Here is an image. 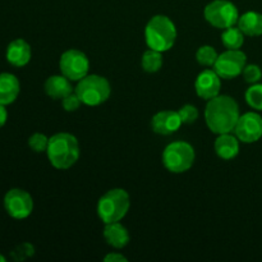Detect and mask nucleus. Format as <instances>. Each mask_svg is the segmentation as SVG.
<instances>
[{
  "label": "nucleus",
  "mask_w": 262,
  "mask_h": 262,
  "mask_svg": "<svg viewBox=\"0 0 262 262\" xmlns=\"http://www.w3.org/2000/svg\"><path fill=\"white\" fill-rule=\"evenodd\" d=\"M245 33L241 31V28L232 26L229 28L223 30L222 33V42L227 49H232V50H238L245 43Z\"/></svg>",
  "instance_id": "nucleus-20"
},
{
  "label": "nucleus",
  "mask_w": 262,
  "mask_h": 262,
  "mask_svg": "<svg viewBox=\"0 0 262 262\" xmlns=\"http://www.w3.org/2000/svg\"><path fill=\"white\" fill-rule=\"evenodd\" d=\"M145 40L148 49L165 53V51L170 50L176 43V25L166 15H154L145 27Z\"/></svg>",
  "instance_id": "nucleus-3"
},
{
  "label": "nucleus",
  "mask_w": 262,
  "mask_h": 262,
  "mask_svg": "<svg viewBox=\"0 0 262 262\" xmlns=\"http://www.w3.org/2000/svg\"><path fill=\"white\" fill-rule=\"evenodd\" d=\"M130 206L129 194L123 188L109 189L97 202V215L104 224L120 222Z\"/></svg>",
  "instance_id": "nucleus-4"
},
{
  "label": "nucleus",
  "mask_w": 262,
  "mask_h": 262,
  "mask_svg": "<svg viewBox=\"0 0 262 262\" xmlns=\"http://www.w3.org/2000/svg\"><path fill=\"white\" fill-rule=\"evenodd\" d=\"M31 46L23 38L13 40L7 48V60L14 67H25L31 60Z\"/></svg>",
  "instance_id": "nucleus-14"
},
{
  "label": "nucleus",
  "mask_w": 262,
  "mask_h": 262,
  "mask_svg": "<svg viewBox=\"0 0 262 262\" xmlns=\"http://www.w3.org/2000/svg\"><path fill=\"white\" fill-rule=\"evenodd\" d=\"M178 114L183 124H192L199 119V109L194 105L186 104L178 110Z\"/></svg>",
  "instance_id": "nucleus-25"
},
{
  "label": "nucleus",
  "mask_w": 262,
  "mask_h": 262,
  "mask_svg": "<svg viewBox=\"0 0 262 262\" xmlns=\"http://www.w3.org/2000/svg\"><path fill=\"white\" fill-rule=\"evenodd\" d=\"M204 17L212 27L225 30L237 25L239 12L229 0H212L205 7Z\"/></svg>",
  "instance_id": "nucleus-7"
},
{
  "label": "nucleus",
  "mask_w": 262,
  "mask_h": 262,
  "mask_svg": "<svg viewBox=\"0 0 262 262\" xmlns=\"http://www.w3.org/2000/svg\"><path fill=\"white\" fill-rule=\"evenodd\" d=\"M217 56H219V54L210 45L200 46L199 50L196 51V59L202 67H214Z\"/></svg>",
  "instance_id": "nucleus-23"
},
{
  "label": "nucleus",
  "mask_w": 262,
  "mask_h": 262,
  "mask_svg": "<svg viewBox=\"0 0 262 262\" xmlns=\"http://www.w3.org/2000/svg\"><path fill=\"white\" fill-rule=\"evenodd\" d=\"M20 91L17 77L12 73H0V104L9 105L15 101Z\"/></svg>",
  "instance_id": "nucleus-18"
},
{
  "label": "nucleus",
  "mask_w": 262,
  "mask_h": 262,
  "mask_svg": "<svg viewBox=\"0 0 262 262\" xmlns=\"http://www.w3.org/2000/svg\"><path fill=\"white\" fill-rule=\"evenodd\" d=\"M33 253H35V248H33V246L31 243H22V245H19L13 251L12 257L15 261H22L33 256Z\"/></svg>",
  "instance_id": "nucleus-27"
},
{
  "label": "nucleus",
  "mask_w": 262,
  "mask_h": 262,
  "mask_svg": "<svg viewBox=\"0 0 262 262\" xmlns=\"http://www.w3.org/2000/svg\"><path fill=\"white\" fill-rule=\"evenodd\" d=\"M4 207L8 214L14 219H26L32 214L33 200L28 192L13 188L5 194Z\"/></svg>",
  "instance_id": "nucleus-10"
},
{
  "label": "nucleus",
  "mask_w": 262,
  "mask_h": 262,
  "mask_svg": "<svg viewBox=\"0 0 262 262\" xmlns=\"http://www.w3.org/2000/svg\"><path fill=\"white\" fill-rule=\"evenodd\" d=\"M71 79L67 78L63 74H55V76L49 77L43 84V90H45L46 95L54 100H61L73 92V87H72Z\"/></svg>",
  "instance_id": "nucleus-16"
},
{
  "label": "nucleus",
  "mask_w": 262,
  "mask_h": 262,
  "mask_svg": "<svg viewBox=\"0 0 262 262\" xmlns=\"http://www.w3.org/2000/svg\"><path fill=\"white\" fill-rule=\"evenodd\" d=\"M61 105H63V109L66 110V112L72 113L79 109V106L82 105V101L78 97V95L73 91L69 95H67L64 99H61Z\"/></svg>",
  "instance_id": "nucleus-28"
},
{
  "label": "nucleus",
  "mask_w": 262,
  "mask_h": 262,
  "mask_svg": "<svg viewBox=\"0 0 262 262\" xmlns=\"http://www.w3.org/2000/svg\"><path fill=\"white\" fill-rule=\"evenodd\" d=\"M246 101L252 109L262 112V84L253 83L247 89L245 94Z\"/></svg>",
  "instance_id": "nucleus-22"
},
{
  "label": "nucleus",
  "mask_w": 262,
  "mask_h": 262,
  "mask_svg": "<svg viewBox=\"0 0 262 262\" xmlns=\"http://www.w3.org/2000/svg\"><path fill=\"white\" fill-rule=\"evenodd\" d=\"M49 161L58 170H67L78 161L81 150L78 140L68 132L51 136L46 150Z\"/></svg>",
  "instance_id": "nucleus-2"
},
{
  "label": "nucleus",
  "mask_w": 262,
  "mask_h": 262,
  "mask_svg": "<svg viewBox=\"0 0 262 262\" xmlns=\"http://www.w3.org/2000/svg\"><path fill=\"white\" fill-rule=\"evenodd\" d=\"M59 68L63 76L72 82H78L89 74L90 60L86 54L77 49L64 51L59 60Z\"/></svg>",
  "instance_id": "nucleus-8"
},
{
  "label": "nucleus",
  "mask_w": 262,
  "mask_h": 262,
  "mask_svg": "<svg viewBox=\"0 0 262 262\" xmlns=\"http://www.w3.org/2000/svg\"><path fill=\"white\" fill-rule=\"evenodd\" d=\"M237 26L241 28L246 36L256 37L262 35V14L258 12H246L245 14L239 15Z\"/></svg>",
  "instance_id": "nucleus-19"
},
{
  "label": "nucleus",
  "mask_w": 262,
  "mask_h": 262,
  "mask_svg": "<svg viewBox=\"0 0 262 262\" xmlns=\"http://www.w3.org/2000/svg\"><path fill=\"white\" fill-rule=\"evenodd\" d=\"M242 76L245 82H247V83H258V81L262 78V69L256 64H246Z\"/></svg>",
  "instance_id": "nucleus-26"
},
{
  "label": "nucleus",
  "mask_w": 262,
  "mask_h": 262,
  "mask_svg": "<svg viewBox=\"0 0 262 262\" xmlns=\"http://www.w3.org/2000/svg\"><path fill=\"white\" fill-rule=\"evenodd\" d=\"M163 53L154 49H148L143 53L142 59H141V64H142V69L147 73H156L163 67Z\"/></svg>",
  "instance_id": "nucleus-21"
},
{
  "label": "nucleus",
  "mask_w": 262,
  "mask_h": 262,
  "mask_svg": "<svg viewBox=\"0 0 262 262\" xmlns=\"http://www.w3.org/2000/svg\"><path fill=\"white\" fill-rule=\"evenodd\" d=\"M220 89H222V78L214 69H204L194 81L197 96L206 101L220 95Z\"/></svg>",
  "instance_id": "nucleus-12"
},
{
  "label": "nucleus",
  "mask_w": 262,
  "mask_h": 262,
  "mask_svg": "<svg viewBox=\"0 0 262 262\" xmlns=\"http://www.w3.org/2000/svg\"><path fill=\"white\" fill-rule=\"evenodd\" d=\"M239 117V105L228 95H217L207 101L205 120L207 128L215 135L234 132Z\"/></svg>",
  "instance_id": "nucleus-1"
},
{
  "label": "nucleus",
  "mask_w": 262,
  "mask_h": 262,
  "mask_svg": "<svg viewBox=\"0 0 262 262\" xmlns=\"http://www.w3.org/2000/svg\"><path fill=\"white\" fill-rule=\"evenodd\" d=\"M105 262H127V257L122 255V253H118V252H113L109 253L104 257Z\"/></svg>",
  "instance_id": "nucleus-29"
},
{
  "label": "nucleus",
  "mask_w": 262,
  "mask_h": 262,
  "mask_svg": "<svg viewBox=\"0 0 262 262\" xmlns=\"http://www.w3.org/2000/svg\"><path fill=\"white\" fill-rule=\"evenodd\" d=\"M74 92L78 95L82 104L87 106H99L110 97L112 86L105 77L99 74H87L79 79Z\"/></svg>",
  "instance_id": "nucleus-5"
},
{
  "label": "nucleus",
  "mask_w": 262,
  "mask_h": 262,
  "mask_svg": "<svg viewBox=\"0 0 262 262\" xmlns=\"http://www.w3.org/2000/svg\"><path fill=\"white\" fill-rule=\"evenodd\" d=\"M49 140L50 138L45 136L43 133H33L28 138V146L32 148L35 152H46L49 146Z\"/></svg>",
  "instance_id": "nucleus-24"
},
{
  "label": "nucleus",
  "mask_w": 262,
  "mask_h": 262,
  "mask_svg": "<svg viewBox=\"0 0 262 262\" xmlns=\"http://www.w3.org/2000/svg\"><path fill=\"white\" fill-rule=\"evenodd\" d=\"M183 124L178 112L173 110H163L156 113L151 119V128L155 133L160 136H170L176 133Z\"/></svg>",
  "instance_id": "nucleus-13"
},
{
  "label": "nucleus",
  "mask_w": 262,
  "mask_h": 262,
  "mask_svg": "<svg viewBox=\"0 0 262 262\" xmlns=\"http://www.w3.org/2000/svg\"><path fill=\"white\" fill-rule=\"evenodd\" d=\"M239 142L237 136L232 133H223L217 135V138L215 140L214 148L216 155L223 160H232L237 158L239 154Z\"/></svg>",
  "instance_id": "nucleus-15"
},
{
  "label": "nucleus",
  "mask_w": 262,
  "mask_h": 262,
  "mask_svg": "<svg viewBox=\"0 0 262 262\" xmlns=\"http://www.w3.org/2000/svg\"><path fill=\"white\" fill-rule=\"evenodd\" d=\"M196 152L191 143L174 141L169 143L163 152V164L166 170L174 174L186 173L194 164Z\"/></svg>",
  "instance_id": "nucleus-6"
},
{
  "label": "nucleus",
  "mask_w": 262,
  "mask_h": 262,
  "mask_svg": "<svg viewBox=\"0 0 262 262\" xmlns=\"http://www.w3.org/2000/svg\"><path fill=\"white\" fill-rule=\"evenodd\" d=\"M7 119H8V112L7 109H5V105L0 104V128L7 123Z\"/></svg>",
  "instance_id": "nucleus-30"
},
{
  "label": "nucleus",
  "mask_w": 262,
  "mask_h": 262,
  "mask_svg": "<svg viewBox=\"0 0 262 262\" xmlns=\"http://www.w3.org/2000/svg\"><path fill=\"white\" fill-rule=\"evenodd\" d=\"M0 262H5V257H4V256L0 255Z\"/></svg>",
  "instance_id": "nucleus-31"
},
{
  "label": "nucleus",
  "mask_w": 262,
  "mask_h": 262,
  "mask_svg": "<svg viewBox=\"0 0 262 262\" xmlns=\"http://www.w3.org/2000/svg\"><path fill=\"white\" fill-rule=\"evenodd\" d=\"M234 135L243 143L257 142L262 137V117L256 112L241 115L234 128Z\"/></svg>",
  "instance_id": "nucleus-11"
},
{
  "label": "nucleus",
  "mask_w": 262,
  "mask_h": 262,
  "mask_svg": "<svg viewBox=\"0 0 262 262\" xmlns=\"http://www.w3.org/2000/svg\"><path fill=\"white\" fill-rule=\"evenodd\" d=\"M247 64V56L241 49L232 50L227 49V51L217 56L214 64V71L216 72L222 79H233L242 74Z\"/></svg>",
  "instance_id": "nucleus-9"
},
{
  "label": "nucleus",
  "mask_w": 262,
  "mask_h": 262,
  "mask_svg": "<svg viewBox=\"0 0 262 262\" xmlns=\"http://www.w3.org/2000/svg\"><path fill=\"white\" fill-rule=\"evenodd\" d=\"M102 234H104V238L107 245L112 246L113 248H117V250L124 248L129 243L130 239L127 228L120 224L119 222L105 224Z\"/></svg>",
  "instance_id": "nucleus-17"
}]
</instances>
